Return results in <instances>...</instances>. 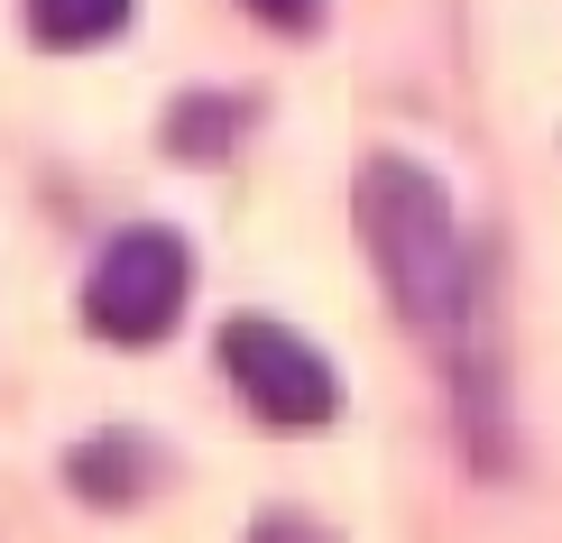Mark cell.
Wrapping results in <instances>:
<instances>
[{"instance_id":"4","label":"cell","mask_w":562,"mask_h":543,"mask_svg":"<svg viewBox=\"0 0 562 543\" xmlns=\"http://www.w3.org/2000/svg\"><path fill=\"white\" fill-rule=\"evenodd\" d=\"M75 488L92 507H130L138 488H148V442H138V433H92L75 452Z\"/></svg>"},{"instance_id":"2","label":"cell","mask_w":562,"mask_h":543,"mask_svg":"<svg viewBox=\"0 0 562 543\" xmlns=\"http://www.w3.org/2000/svg\"><path fill=\"white\" fill-rule=\"evenodd\" d=\"M184 295H194V258H184L176 230H121L102 249V268L83 276V323L121 350H148L176 332Z\"/></svg>"},{"instance_id":"3","label":"cell","mask_w":562,"mask_h":543,"mask_svg":"<svg viewBox=\"0 0 562 543\" xmlns=\"http://www.w3.org/2000/svg\"><path fill=\"white\" fill-rule=\"evenodd\" d=\"M222 369H231V387H240L268 423H286V433L341 415V377H333V360H323L314 341H295L286 323H268V314L222 323Z\"/></svg>"},{"instance_id":"6","label":"cell","mask_w":562,"mask_h":543,"mask_svg":"<svg viewBox=\"0 0 562 543\" xmlns=\"http://www.w3.org/2000/svg\"><path fill=\"white\" fill-rule=\"evenodd\" d=\"M231 138H240V102H176L167 111V148L194 157V167H203V157H222Z\"/></svg>"},{"instance_id":"5","label":"cell","mask_w":562,"mask_h":543,"mask_svg":"<svg viewBox=\"0 0 562 543\" xmlns=\"http://www.w3.org/2000/svg\"><path fill=\"white\" fill-rule=\"evenodd\" d=\"M138 0H29V37L37 46H102L130 29Z\"/></svg>"},{"instance_id":"7","label":"cell","mask_w":562,"mask_h":543,"mask_svg":"<svg viewBox=\"0 0 562 543\" xmlns=\"http://www.w3.org/2000/svg\"><path fill=\"white\" fill-rule=\"evenodd\" d=\"M259 29H277V37H304V29H323V0H240Z\"/></svg>"},{"instance_id":"1","label":"cell","mask_w":562,"mask_h":543,"mask_svg":"<svg viewBox=\"0 0 562 543\" xmlns=\"http://www.w3.org/2000/svg\"><path fill=\"white\" fill-rule=\"evenodd\" d=\"M350 212H360V240L379 258L406 332L461 360V341H471V249H461V212L442 194V176L415 167V157H369L360 184H350Z\"/></svg>"}]
</instances>
